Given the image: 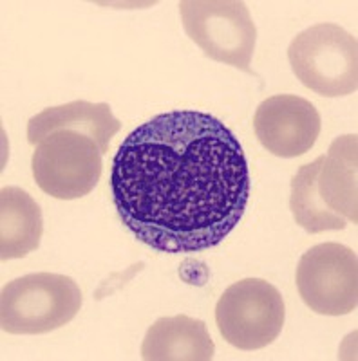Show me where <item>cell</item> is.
<instances>
[{
	"label": "cell",
	"mask_w": 358,
	"mask_h": 361,
	"mask_svg": "<svg viewBox=\"0 0 358 361\" xmlns=\"http://www.w3.org/2000/svg\"><path fill=\"white\" fill-rule=\"evenodd\" d=\"M42 209L25 190L4 186L0 192V259H24L40 246Z\"/></svg>",
	"instance_id": "7c38bea8"
},
{
	"label": "cell",
	"mask_w": 358,
	"mask_h": 361,
	"mask_svg": "<svg viewBox=\"0 0 358 361\" xmlns=\"http://www.w3.org/2000/svg\"><path fill=\"white\" fill-rule=\"evenodd\" d=\"M183 27L190 40L215 62L251 73L257 29L239 0H183Z\"/></svg>",
	"instance_id": "277c9868"
},
{
	"label": "cell",
	"mask_w": 358,
	"mask_h": 361,
	"mask_svg": "<svg viewBox=\"0 0 358 361\" xmlns=\"http://www.w3.org/2000/svg\"><path fill=\"white\" fill-rule=\"evenodd\" d=\"M102 156L91 137L74 130H58L37 145L31 169L42 192L60 201H73L98 185Z\"/></svg>",
	"instance_id": "8992f818"
},
{
	"label": "cell",
	"mask_w": 358,
	"mask_h": 361,
	"mask_svg": "<svg viewBox=\"0 0 358 361\" xmlns=\"http://www.w3.org/2000/svg\"><path fill=\"white\" fill-rule=\"evenodd\" d=\"M285 318L282 295L263 279L232 283L215 305V324L222 340L241 350H259L273 343Z\"/></svg>",
	"instance_id": "5b68a950"
},
{
	"label": "cell",
	"mask_w": 358,
	"mask_h": 361,
	"mask_svg": "<svg viewBox=\"0 0 358 361\" xmlns=\"http://www.w3.org/2000/svg\"><path fill=\"white\" fill-rule=\"evenodd\" d=\"M358 135H342L331 143L326 156H321L317 170V193L326 208L342 219L358 222L357 161Z\"/></svg>",
	"instance_id": "8fae6325"
},
{
	"label": "cell",
	"mask_w": 358,
	"mask_h": 361,
	"mask_svg": "<svg viewBox=\"0 0 358 361\" xmlns=\"http://www.w3.org/2000/svg\"><path fill=\"white\" fill-rule=\"evenodd\" d=\"M78 283L56 273L11 280L0 295V325L9 334H47L69 324L82 309Z\"/></svg>",
	"instance_id": "7a4b0ae2"
},
{
	"label": "cell",
	"mask_w": 358,
	"mask_h": 361,
	"mask_svg": "<svg viewBox=\"0 0 358 361\" xmlns=\"http://www.w3.org/2000/svg\"><path fill=\"white\" fill-rule=\"evenodd\" d=\"M321 164V157L313 163L304 164L299 169L297 176L292 179V197H290V208H292L293 219L302 230L309 235L322 233V231H337L346 228V219L333 214L326 208L317 193V170Z\"/></svg>",
	"instance_id": "4fadbf2b"
},
{
	"label": "cell",
	"mask_w": 358,
	"mask_h": 361,
	"mask_svg": "<svg viewBox=\"0 0 358 361\" xmlns=\"http://www.w3.org/2000/svg\"><path fill=\"white\" fill-rule=\"evenodd\" d=\"M293 74L309 90L338 98L358 89L357 38L337 24H315L297 35L288 47Z\"/></svg>",
	"instance_id": "3957f363"
},
{
	"label": "cell",
	"mask_w": 358,
	"mask_h": 361,
	"mask_svg": "<svg viewBox=\"0 0 358 361\" xmlns=\"http://www.w3.org/2000/svg\"><path fill=\"white\" fill-rule=\"evenodd\" d=\"M297 289L317 314H350L358 305L357 253L337 243L309 247L297 266Z\"/></svg>",
	"instance_id": "52a82bcc"
},
{
	"label": "cell",
	"mask_w": 358,
	"mask_h": 361,
	"mask_svg": "<svg viewBox=\"0 0 358 361\" xmlns=\"http://www.w3.org/2000/svg\"><path fill=\"white\" fill-rule=\"evenodd\" d=\"M121 128V123L112 116L109 103H89L78 99L58 107L44 109L29 119L28 141L38 145L44 137L58 130H74L91 137L102 154L109 152L111 140Z\"/></svg>",
	"instance_id": "9c48e42d"
},
{
	"label": "cell",
	"mask_w": 358,
	"mask_h": 361,
	"mask_svg": "<svg viewBox=\"0 0 358 361\" xmlns=\"http://www.w3.org/2000/svg\"><path fill=\"white\" fill-rule=\"evenodd\" d=\"M321 128V114L315 105L295 94L264 99L253 116L257 140L277 157L304 156L317 143Z\"/></svg>",
	"instance_id": "ba28073f"
},
{
	"label": "cell",
	"mask_w": 358,
	"mask_h": 361,
	"mask_svg": "<svg viewBox=\"0 0 358 361\" xmlns=\"http://www.w3.org/2000/svg\"><path fill=\"white\" fill-rule=\"evenodd\" d=\"M214 353L205 322L186 314L156 320L141 343V357L147 361H208Z\"/></svg>",
	"instance_id": "30bf717a"
},
{
	"label": "cell",
	"mask_w": 358,
	"mask_h": 361,
	"mask_svg": "<svg viewBox=\"0 0 358 361\" xmlns=\"http://www.w3.org/2000/svg\"><path fill=\"white\" fill-rule=\"evenodd\" d=\"M116 212L163 253L215 247L243 219L250 170L234 132L215 116L172 111L124 140L111 170Z\"/></svg>",
	"instance_id": "6da1fadb"
}]
</instances>
